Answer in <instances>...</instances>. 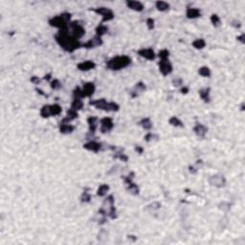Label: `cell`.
I'll use <instances>...</instances> for the list:
<instances>
[{"mask_svg":"<svg viewBox=\"0 0 245 245\" xmlns=\"http://www.w3.org/2000/svg\"><path fill=\"white\" fill-rule=\"evenodd\" d=\"M71 25H72V27H73V36L75 38H81V36L84 35V33H85L84 29L81 26H79L77 22H73Z\"/></svg>","mask_w":245,"mask_h":245,"instance_id":"obj_8","label":"cell"},{"mask_svg":"<svg viewBox=\"0 0 245 245\" xmlns=\"http://www.w3.org/2000/svg\"><path fill=\"white\" fill-rule=\"evenodd\" d=\"M141 125H142V127H144L145 129H151V122H150V120L149 119H144V120H142L141 121Z\"/></svg>","mask_w":245,"mask_h":245,"instance_id":"obj_28","label":"cell"},{"mask_svg":"<svg viewBox=\"0 0 245 245\" xmlns=\"http://www.w3.org/2000/svg\"><path fill=\"white\" fill-rule=\"evenodd\" d=\"M95 91V86L92 82H88V83H85L83 88H82V94H83V97H90Z\"/></svg>","mask_w":245,"mask_h":245,"instance_id":"obj_9","label":"cell"},{"mask_svg":"<svg viewBox=\"0 0 245 245\" xmlns=\"http://www.w3.org/2000/svg\"><path fill=\"white\" fill-rule=\"evenodd\" d=\"M70 20V15L69 13H62L59 16L54 18L50 20V25L54 27H58L59 29H65L67 25V22Z\"/></svg>","mask_w":245,"mask_h":245,"instance_id":"obj_3","label":"cell"},{"mask_svg":"<svg viewBox=\"0 0 245 245\" xmlns=\"http://www.w3.org/2000/svg\"><path fill=\"white\" fill-rule=\"evenodd\" d=\"M95 67V63L93 61H87L84 62H81V63L78 64V68L81 71H87V70H91Z\"/></svg>","mask_w":245,"mask_h":245,"instance_id":"obj_12","label":"cell"},{"mask_svg":"<svg viewBox=\"0 0 245 245\" xmlns=\"http://www.w3.org/2000/svg\"><path fill=\"white\" fill-rule=\"evenodd\" d=\"M82 105H83V104H82L81 100V99H75L74 100V102H72V105H71V108L74 110H79L82 108Z\"/></svg>","mask_w":245,"mask_h":245,"instance_id":"obj_21","label":"cell"},{"mask_svg":"<svg viewBox=\"0 0 245 245\" xmlns=\"http://www.w3.org/2000/svg\"><path fill=\"white\" fill-rule=\"evenodd\" d=\"M59 129H61V132L63 133V134H68V133H71L73 131L74 127L72 126H70V125L61 124V127H59Z\"/></svg>","mask_w":245,"mask_h":245,"instance_id":"obj_19","label":"cell"},{"mask_svg":"<svg viewBox=\"0 0 245 245\" xmlns=\"http://www.w3.org/2000/svg\"><path fill=\"white\" fill-rule=\"evenodd\" d=\"M138 54L140 55L141 57L143 58L147 59H154L155 58V54H154V51L152 49H143V50H140L138 52Z\"/></svg>","mask_w":245,"mask_h":245,"instance_id":"obj_10","label":"cell"},{"mask_svg":"<svg viewBox=\"0 0 245 245\" xmlns=\"http://www.w3.org/2000/svg\"><path fill=\"white\" fill-rule=\"evenodd\" d=\"M97 36H101L102 35H104V34H106L107 32V28L104 26V25H100V26L97 28Z\"/></svg>","mask_w":245,"mask_h":245,"instance_id":"obj_30","label":"cell"},{"mask_svg":"<svg viewBox=\"0 0 245 245\" xmlns=\"http://www.w3.org/2000/svg\"><path fill=\"white\" fill-rule=\"evenodd\" d=\"M45 79H50V75H47V76H45V78H44Z\"/></svg>","mask_w":245,"mask_h":245,"instance_id":"obj_45","label":"cell"},{"mask_svg":"<svg viewBox=\"0 0 245 245\" xmlns=\"http://www.w3.org/2000/svg\"><path fill=\"white\" fill-rule=\"evenodd\" d=\"M101 125H102V127H101V130L102 133H105L107 131H109V130L112 129L113 127V122L112 120H111L110 118H104L101 121Z\"/></svg>","mask_w":245,"mask_h":245,"instance_id":"obj_7","label":"cell"},{"mask_svg":"<svg viewBox=\"0 0 245 245\" xmlns=\"http://www.w3.org/2000/svg\"><path fill=\"white\" fill-rule=\"evenodd\" d=\"M199 74L203 77H209L211 75V71L208 67H202L199 69Z\"/></svg>","mask_w":245,"mask_h":245,"instance_id":"obj_31","label":"cell"},{"mask_svg":"<svg viewBox=\"0 0 245 245\" xmlns=\"http://www.w3.org/2000/svg\"><path fill=\"white\" fill-rule=\"evenodd\" d=\"M131 59L127 56H119L112 59H110L107 63V67L112 70H120L122 68L127 67L130 64Z\"/></svg>","mask_w":245,"mask_h":245,"instance_id":"obj_1","label":"cell"},{"mask_svg":"<svg viewBox=\"0 0 245 245\" xmlns=\"http://www.w3.org/2000/svg\"><path fill=\"white\" fill-rule=\"evenodd\" d=\"M170 124L172 125V126H174V127H183V124H182V122H181L179 119L176 118V117H172V118H170Z\"/></svg>","mask_w":245,"mask_h":245,"instance_id":"obj_29","label":"cell"},{"mask_svg":"<svg viewBox=\"0 0 245 245\" xmlns=\"http://www.w3.org/2000/svg\"><path fill=\"white\" fill-rule=\"evenodd\" d=\"M77 117H78V113H77V111L71 108L70 110L67 111V116H66V118H64L63 120H62L61 124H66V122H69V121H71V120L76 119Z\"/></svg>","mask_w":245,"mask_h":245,"instance_id":"obj_14","label":"cell"},{"mask_svg":"<svg viewBox=\"0 0 245 245\" xmlns=\"http://www.w3.org/2000/svg\"><path fill=\"white\" fill-rule=\"evenodd\" d=\"M159 67H160L161 73L163 74L164 76L169 75L172 70V64L168 61V59H162V61H160V63H159Z\"/></svg>","mask_w":245,"mask_h":245,"instance_id":"obj_5","label":"cell"},{"mask_svg":"<svg viewBox=\"0 0 245 245\" xmlns=\"http://www.w3.org/2000/svg\"><path fill=\"white\" fill-rule=\"evenodd\" d=\"M211 21H212V23L215 25V27H217L220 25V19H219L218 15H212V18H211Z\"/></svg>","mask_w":245,"mask_h":245,"instance_id":"obj_33","label":"cell"},{"mask_svg":"<svg viewBox=\"0 0 245 245\" xmlns=\"http://www.w3.org/2000/svg\"><path fill=\"white\" fill-rule=\"evenodd\" d=\"M87 121H88V124H89L90 132L94 133L97 129V125H98V119H97L96 117H89Z\"/></svg>","mask_w":245,"mask_h":245,"instance_id":"obj_18","label":"cell"},{"mask_svg":"<svg viewBox=\"0 0 245 245\" xmlns=\"http://www.w3.org/2000/svg\"><path fill=\"white\" fill-rule=\"evenodd\" d=\"M49 107H50V115L51 116L59 115V114L61 112V107L59 106V104H53Z\"/></svg>","mask_w":245,"mask_h":245,"instance_id":"obj_20","label":"cell"},{"mask_svg":"<svg viewBox=\"0 0 245 245\" xmlns=\"http://www.w3.org/2000/svg\"><path fill=\"white\" fill-rule=\"evenodd\" d=\"M90 104L95 105L99 109H102L105 111H117L119 109V105L115 102H107L104 99L97 100L95 102H90Z\"/></svg>","mask_w":245,"mask_h":245,"instance_id":"obj_2","label":"cell"},{"mask_svg":"<svg viewBox=\"0 0 245 245\" xmlns=\"http://www.w3.org/2000/svg\"><path fill=\"white\" fill-rule=\"evenodd\" d=\"M31 81H32L33 82H35V83H36V84L40 82V79H38V78H36V77H34V78H33L32 79H31Z\"/></svg>","mask_w":245,"mask_h":245,"instance_id":"obj_42","label":"cell"},{"mask_svg":"<svg viewBox=\"0 0 245 245\" xmlns=\"http://www.w3.org/2000/svg\"><path fill=\"white\" fill-rule=\"evenodd\" d=\"M193 47L196 48V49H202V48L205 47V45H206V43H205L204 39H196L195 41H193Z\"/></svg>","mask_w":245,"mask_h":245,"instance_id":"obj_25","label":"cell"},{"mask_svg":"<svg viewBox=\"0 0 245 245\" xmlns=\"http://www.w3.org/2000/svg\"><path fill=\"white\" fill-rule=\"evenodd\" d=\"M154 137H156L155 135H153L152 133H149V134H147L146 136H145V140H146L147 142H150L154 139Z\"/></svg>","mask_w":245,"mask_h":245,"instance_id":"obj_39","label":"cell"},{"mask_svg":"<svg viewBox=\"0 0 245 245\" xmlns=\"http://www.w3.org/2000/svg\"><path fill=\"white\" fill-rule=\"evenodd\" d=\"M40 114L41 116L43 117V118H48L50 115V107L49 105H44L43 107H42V109L40 111Z\"/></svg>","mask_w":245,"mask_h":245,"instance_id":"obj_26","label":"cell"},{"mask_svg":"<svg viewBox=\"0 0 245 245\" xmlns=\"http://www.w3.org/2000/svg\"><path fill=\"white\" fill-rule=\"evenodd\" d=\"M156 7L159 11H167L168 9L170 8V5L167 3V2H164V1H158L156 2Z\"/></svg>","mask_w":245,"mask_h":245,"instance_id":"obj_22","label":"cell"},{"mask_svg":"<svg viewBox=\"0 0 245 245\" xmlns=\"http://www.w3.org/2000/svg\"><path fill=\"white\" fill-rule=\"evenodd\" d=\"M199 95L202 99L204 100L205 102H209V89H204V90H200L199 91Z\"/></svg>","mask_w":245,"mask_h":245,"instance_id":"obj_27","label":"cell"},{"mask_svg":"<svg viewBox=\"0 0 245 245\" xmlns=\"http://www.w3.org/2000/svg\"><path fill=\"white\" fill-rule=\"evenodd\" d=\"M136 150H137L139 153H142V152H143V149H142L141 147H136Z\"/></svg>","mask_w":245,"mask_h":245,"instance_id":"obj_43","label":"cell"},{"mask_svg":"<svg viewBox=\"0 0 245 245\" xmlns=\"http://www.w3.org/2000/svg\"><path fill=\"white\" fill-rule=\"evenodd\" d=\"M220 206H221V207H219V208H220L221 210H223V211H228V210L230 209V205L228 204V203H226V202H223V203H221Z\"/></svg>","mask_w":245,"mask_h":245,"instance_id":"obj_40","label":"cell"},{"mask_svg":"<svg viewBox=\"0 0 245 245\" xmlns=\"http://www.w3.org/2000/svg\"><path fill=\"white\" fill-rule=\"evenodd\" d=\"M159 57L161 58V59H167L168 57H169V51L167 50H162L159 53Z\"/></svg>","mask_w":245,"mask_h":245,"instance_id":"obj_34","label":"cell"},{"mask_svg":"<svg viewBox=\"0 0 245 245\" xmlns=\"http://www.w3.org/2000/svg\"><path fill=\"white\" fill-rule=\"evenodd\" d=\"M107 236H108V234L105 232L104 230H102L98 235V239L100 241H104L107 239Z\"/></svg>","mask_w":245,"mask_h":245,"instance_id":"obj_32","label":"cell"},{"mask_svg":"<svg viewBox=\"0 0 245 245\" xmlns=\"http://www.w3.org/2000/svg\"><path fill=\"white\" fill-rule=\"evenodd\" d=\"M181 91H182V93H187V91H188V88H187V87H185V88H183V89H182Z\"/></svg>","mask_w":245,"mask_h":245,"instance_id":"obj_44","label":"cell"},{"mask_svg":"<svg viewBox=\"0 0 245 245\" xmlns=\"http://www.w3.org/2000/svg\"><path fill=\"white\" fill-rule=\"evenodd\" d=\"M102 44V41L101 39V36H95L91 40H89L87 43H85L83 46L86 47V48H92V47H96V46H100V45Z\"/></svg>","mask_w":245,"mask_h":245,"instance_id":"obj_11","label":"cell"},{"mask_svg":"<svg viewBox=\"0 0 245 245\" xmlns=\"http://www.w3.org/2000/svg\"><path fill=\"white\" fill-rule=\"evenodd\" d=\"M210 184L213 185L215 187H223L225 184V178L221 175H213L209 178Z\"/></svg>","mask_w":245,"mask_h":245,"instance_id":"obj_6","label":"cell"},{"mask_svg":"<svg viewBox=\"0 0 245 245\" xmlns=\"http://www.w3.org/2000/svg\"><path fill=\"white\" fill-rule=\"evenodd\" d=\"M147 27H149V29H153V27H154V20H153V19H151V18H149L147 20Z\"/></svg>","mask_w":245,"mask_h":245,"instance_id":"obj_38","label":"cell"},{"mask_svg":"<svg viewBox=\"0 0 245 245\" xmlns=\"http://www.w3.org/2000/svg\"><path fill=\"white\" fill-rule=\"evenodd\" d=\"M109 190V187L107 186V185H102V186H100V188L98 189V195L99 196H104L106 195L107 190Z\"/></svg>","mask_w":245,"mask_h":245,"instance_id":"obj_24","label":"cell"},{"mask_svg":"<svg viewBox=\"0 0 245 245\" xmlns=\"http://www.w3.org/2000/svg\"><path fill=\"white\" fill-rule=\"evenodd\" d=\"M193 131L195 132V134L197 135L198 137H204L207 132V129L203 126V125L197 124L195 127V129H193Z\"/></svg>","mask_w":245,"mask_h":245,"instance_id":"obj_13","label":"cell"},{"mask_svg":"<svg viewBox=\"0 0 245 245\" xmlns=\"http://www.w3.org/2000/svg\"><path fill=\"white\" fill-rule=\"evenodd\" d=\"M95 12L99 15H102V21H108L111 20L113 18V13L111 12L110 10L106 9V8H98V9L95 10Z\"/></svg>","mask_w":245,"mask_h":245,"instance_id":"obj_4","label":"cell"},{"mask_svg":"<svg viewBox=\"0 0 245 245\" xmlns=\"http://www.w3.org/2000/svg\"><path fill=\"white\" fill-rule=\"evenodd\" d=\"M173 84L175 86H178V85L182 84V79H173Z\"/></svg>","mask_w":245,"mask_h":245,"instance_id":"obj_41","label":"cell"},{"mask_svg":"<svg viewBox=\"0 0 245 245\" xmlns=\"http://www.w3.org/2000/svg\"><path fill=\"white\" fill-rule=\"evenodd\" d=\"M127 6H129L130 9L134 10V11H138V12H140V11L143 10V5H142L140 2L138 1H127Z\"/></svg>","mask_w":245,"mask_h":245,"instance_id":"obj_16","label":"cell"},{"mask_svg":"<svg viewBox=\"0 0 245 245\" xmlns=\"http://www.w3.org/2000/svg\"><path fill=\"white\" fill-rule=\"evenodd\" d=\"M129 185V188H127V190H129L130 193H132V195H138L139 193V188L137 187V185H135L134 183H129L127 184Z\"/></svg>","mask_w":245,"mask_h":245,"instance_id":"obj_23","label":"cell"},{"mask_svg":"<svg viewBox=\"0 0 245 245\" xmlns=\"http://www.w3.org/2000/svg\"><path fill=\"white\" fill-rule=\"evenodd\" d=\"M145 89H146V86H145V85L142 83V82H140V83H137V85H136V87H135V90H136V92H142V91H144Z\"/></svg>","mask_w":245,"mask_h":245,"instance_id":"obj_37","label":"cell"},{"mask_svg":"<svg viewBox=\"0 0 245 245\" xmlns=\"http://www.w3.org/2000/svg\"><path fill=\"white\" fill-rule=\"evenodd\" d=\"M90 198H91V196H90L89 193H88L87 192H84L83 195H82V196H81V201L82 202H89Z\"/></svg>","mask_w":245,"mask_h":245,"instance_id":"obj_36","label":"cell"},{"mask_svg":"<svg viewBox=\"0 0 245 245\" xmlns=\"http://www.w3.org/2000/svg\"><path fill=\"white\" fill-rule=\"evenodd\" d=\"M61 86V83H59V81H58V79H54V81L51 82V87H52L53 89H59Z\"/></svg>","mask_w":245,"mask_h":245,"instance_id":"obj_35","label":"cell"},{"mask_svg":"<svg viewBox=\"0 0 245 245\" xmlns=\"http://www.w3.org/2000/svg\"><path fill=\"white\" fill-rule=\"evenodd\" d=\"M187 16L189 18H196L200 16V11L195 8H189L187 10Z\"/></svg>","mask_w":245,"mask_h":245,"instance_id":"obj_17","label":"cell"},{"mask_svg":"<svg viewBox=\"0 0 245 245\" xmlns=\"http://www.w3.org/2000/svg\"><path fill=\"white\" fill-rule=\"evenodd\" d=\"M83 147L88 150H92V151L97 152L100 149H101V145L99 143H96V142H89V143L85 144Z\"/></svg>","mask_w":245,"mask_h":245,"instance_id":"obj_15","label":"cell"}]
</instances>
